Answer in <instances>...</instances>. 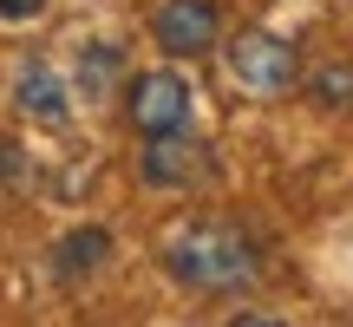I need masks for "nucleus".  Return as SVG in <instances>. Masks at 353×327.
I'll list each match as a JSON object with an SVG mask.
<instances>
[{
    "mask_svg": "<svg viewBox=\"0 0 353 327\" xmlns=\"http://www.w3.org/2000/svg\"><path fill=\"white\" fill-rule=\"evenodd\" d=\"M170 268L190 288H242V281L255 275V255H249V242H242L236 229L196 223V229H183V236L170 242Z\"/></svg>",
    "mask_w": 353,
    "mask_h": 327,
    "instance_id": "nucleus-1",
    "label": "nucleus"
},
{
    "mask_svg": "<svg viewBox=\"0 0 353 327\" xmlns=\"http://www.w3.org/2000/svg\"><path fill=\"white\" fill-rule=\"evenodd\" d=\"M229 79L255 99H275V92L294 86V46L275 33H242L229 39Z\"/></svg>",
    "mask_w": 353,
    "mask_h": 327,
    "instance_id": "nucleus-2",
    "label": "nucleus"
},
{
    "mask_svg": "<svg viewBox=\"0 0 353 327\" xmlns=\"http://www.w3.org/2000/svg\"><path fill=\"white\" fill-rule=\"evenodd\" d=\"M131 125L151 138V131H183L190 125V86L176 72H144L138 86H131Z\"/></svg>",
    "mask_w": 353,
    "mask_h": 327,
    "instance_id": "nucleus-3",
    "label": "nucleus"
},
{
    "mask_svg": "<svg viewBox=\"0 0 353 327\" xmlns=\"http://www.w3.org/2000/svg\"><path fill=\"white\" fill-rule=\"evenodd\" d=\"M157 46L170 59H196L216 46V7L210 0H164L157 7Z\"/></svg>",
    "mask_w": 353,
    "mask_h": 327,
    "instance_id": "nucleus-4",
    "label": "nucleus"
},
{
    "mask_svg": "<svg viewBox=\"0 0 353 327\" xmlns=\"http://www.w3.org/2000/svg\"><path fill=\"white\" fill-rule=\"evenodd\" d=\"M138 170H144V184L176 190L190 177H203V144L183 138V131H151V144L138 151Z\"/></svg>",
    "mask_w": 353,
    "mask_h": 327,
    "instance_id": "nucleus-5",
    "label": "nucleus"
},
{
    "mask_svg": "<svg viewBox=\"0 0 353 327\" xmlns=\"http://www.w3.org/2000/svg\"><path fill=\"white\" fill-rule=\"evenodd\" d=\"M20 112L39 118V125H65V86H59V72L26 66V72H20Z\"/></svg>",
    "mask_w": 353,
    "mask_h": 327,
    "instance_id": "nucleus-6",
    "label": "nucleus"
},
{
    "mask_svg": "<svg viewBox=\"0 0 353 327\" xmlns=\"http://www.w3.org/2000/svg\"><path fill=\"white\" fill-rule=\"evenodd\" d=\"M105 249H112L105 229H79V236H65V242H59V275H65V281H72V275H92V268L105 262Z\"/></svg>",
    "mask_w": 353,
    "mask_h": 327,
    "instance_id": "nucleus-7",
    "label": "nucleus"
},
{
    "mask_svg": "<svg viewBox=\"0 0 353 327\" xmlns=\"http://www.w3.org/2000/svg\"><path fill=\"white\" fill-rule=\"evenodd\" d=\"M321 99H327V105H347V99H353V72H341V66L321 72Z\"/></svg>",
    "mask_w": 353,
    "mask_h": 327,
    "instance_id": "nucleus-8",
    "label": "nucleus"
},
{
    "mask_svg": "<svg viewBox=\"0 0 353 327\" xmlns=\"http://www.w3.org/2000/svg\"><path fill=\"white\" fill-rule=\"evenodd\" d=\"M46 0H0V20H33Z\"/></svg>",
    "mask_w": 353,
    "mask_h": 327,
    "instance_id": "nucleus-9",
    "label": "nucleus"
}]
</instances>
